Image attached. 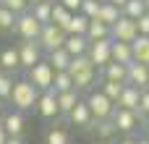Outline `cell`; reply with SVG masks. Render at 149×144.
Wrapping results in <instances>:
<instances>
[{"instance_id": "obj_18", "label": "cell", "mask_w": 149, "mask_h": 144, "mask_svg": "<svg viewBox=\"0 0 149 144\" xmlns=\"http://www.w3.org/2000/svg\"><path fill=\"white\" fill-rule=\"evenodd\" d=\"M71 58H73V55H71L65 47H58V50H50V52H47V60H50V66H52L55 71H68Z\"/></svg>"}, {"instance_id": "obj_1", "label": "cell", "mask_w": 149, "mask_h": 144, "mask_svg": "<svg viewBox=\"0 0 149 144\" xmlns=\"http://www.w3.org/2000/svg\"><path fill=\"white\" fill-rule=\"evenodd\" d=\"M37 97H39V89L29 79H18V81H13V89H10L8 100L16 105V110H31L37 105Z\"/></svg>"}, {"instance_id": "obj_35", "label": "cell", "mask_w": 149, "mask_h": 144, "mask_svg": "<svg viewBox=\"0 0 149 144\" xmlns=\"http://www.w3.org/2000/svg\"><path fill=\"white\" fill-rule=\"evenodd\" d=\"M47 144H71V142H68V134L63 129H50L47 131Z\"/></svg>"}, {"instance_id": "obj_7", "label": "cell", "mask_w": 149, "mask_h": 144, "mask_svg": "<svg viewBox=\"0 0 149 144\" xmlns=\"http://www.w3.org/2000/svg\"><path fill=\"white\" fill-rule=\"evenodd\" d=\"M139 34L136 29V18H128V16H118V21L110 26V39H118V42H134Z\"/></svg>"}, {"instance_id": "obj_47", "label": "cell", "mask_w": 149, "mask_h": 144, "mask_svg": "<svg viewBox=\"0 0 149 144\" xmlns=\"http://www.w3.org/2000/svg\"><path fill=\"white\" fill-rule=\"evenodd\" d=\"M144 89H149V79H147V87H144Z\"/></svg>"}, {"instance_id": "obj_26", "label": "cell", "mask_w": 149, "mask_h": 144, "mask_svg": "<svg viewBox=\"0 0 149 144\" xmlns=\"http://www.w3.org/2000/svg\"><path fill=\"white\" fill-rule=\"evenodd\" d=\"M86 26H89V18H86L81 10H76V13L71 16L68 26H65V34H86Z\"/></svg>"}, {"instance_id": "obj_28", "label": "cell", "mask_w": 149, "mask_h": 144, "mask_svg": "<svg viewBox=\"0 0 149 144\" xmlns=\"http://www.w3.org/2000/svg\"><path fill=\"white\" fill-rule=\"evenodd\" d=\"M55 92H65V89H73V79L68 71H55V79H52V87Z\"/></svg>"}, {"instance_id": "obj_45", "label": "cell", "mask_w": 149, "mask_h": 144, "mask_svg": "<svg viewBox=\"0 0 149 144\" xmlns=\"http://www.w3.org/2000/svg\"><path fill=\"white\" fill-rule=\"evenodd\" d=\"M37 3H42V0H29V5H37Z\"/></svg>"}, {"instance_id": "obj_14", "label": "cell", "mask_w": 149, "mask_h": 144, "mask_svg": "<svg viewBox=\"0 0 149 144\" xmlns=\"http://www.w3.org/2000/svg\"><path fill=\"white\" fill-rule=\"evenodd\" d=\"M102 71V79H110V81H120V84H126V79H128V66L126 63H118V60H110L105 68H100Z\"/></svg>"}, {"instance_id": "obj_16", "label": "cell", "mask_w": 149, "mask_h": 144, "mask_svg": "<svg viewBox=\"0 0 149 144\" xmlns=\"http://www.w3.org/2000/svg\"><path fill=\"white\" fill-rule=\"evenodd\" d=\"M63 47H65L71 55H84V52L89 50V39H86V34H65Z\"/></svg>"}, {"instance_id": "obj_8", "label": "cell", "mask_w": 149, "mask_h": 144, "mask_svg": "<svg viewBox=\"0 0 149 144\" xmlns=\"http://www.w3.org/2000/svg\"><path fill=\"white\" fill-rule=\"evenodd\" d=\"M110 45H113V39H110V37L89 42V50H86V55H89V60L94 63V68H97V71H100V68H105V66L113 60V58H110Z\"/></svg>"}, {"instance_id": "obj_19", "label": "cell", "mask_w": 149, "mask_h": 144, "mask_svg": "<svg viewBox=\"0 0 149 144\" xmlns=\"http://www.w3.org/2000/svg\"><path fill=\"white\" fill-rule=\"evenodd\" d=\"M3 129H5L8 136H21L24 134V115H21V110L18 113H8L3 118Z\"/></svg>"}, {"instance_id": "obj_42", "label": "cell", "mask_w": 149, "mask_h": 144, "mask_svg": "<svg viewBox=\"0 0 149 144\" xmlns=\"http://www.w3.org/2000/svg\"><path fill=\"white\" fill-rule=\"evenodd\" d=\"M107 3H113V5H118V8H123V5H126V0H107Z\"/></svg>"}, {"instance_id": "obj_31", "label": "cell", "mask_w": 149, "mask_h": 144, "mask_svg": "<svg viewBox=\"0 0 149 144\" xmlns=\"http://www.w3.org/2000/svg\"><path fill=\"white\" fill-rule=\"evenodd\" d=\"M100 89H102V92L115 102L118 94H120V89H123V84H120V81H110V79H102V87H100Z\"/></svg>"}, {"instance_id": "obj_38", "label": "cell", "mask_w": 149, "mask_h": 144, "mask_svg": "<svg viewBox=\"0 0 149 144\" xmlns=\"http://www.w3.org/2000/svg\"><path fill=\"white\" fill-rule=\"evenodd\" d=\"M136 29H139V34H149V10H144L136 18Z\"/></svg>"}, {"instance_id": "obj_3", "label": "cell", "mask_w": 149, "mask_h": 144, "mask_svg": "<svg viewBox=\"0 0 149 144\" xmlns=\"http://www.w3.org/2000/svg\"><path fill=\"white\" fill-rule=\"evenodd\" d=\"M86 105H89V110H92L94 121H100V118H110V115H113V110H115V102H113V100H110V97H107L102 89L89 92Z\"/></svg>"}, {"instance_id": "obj_41", "label": "cell", "mask_w": 149, "mask_h": 144, "mask_svg": "<svg viewBox=\"0 0 149 144\" xmlns=\"http://www.w3.org/2000/svg\"><path fill=\"white\" fill-rule=\"evenodd\" d=\"M5 139H8V134H5V129H3V123H0V144H5Z\"/></svg>"}, {"instance_id": "obj_27", "label": "cell", "mask_w": 149, "mask_h": 144, "mask_svg": "<svg viewBox=\"0 0 149 144\" xmlns=\"http://www.w3.org/2000/svg\"><path fill=\"white\" fill-rule=\"evenodd\" d=\"M31 13L39 24H50V16H52V0H42L37 5H31Z\"/></svg>"}, {"instance_id": "obj_40", "label": "cell", "mask_w": 149, "mask_h": 144, "mask_svg": "<svg viewBox=\"0 0 149 144\" xmlns=\"http://www.w3.org/2000/svg\"><path fill=\"white\" fill-rule=\"evenodd\" d=\"M5 144H24V139H21V136H8Z\"/></svg>"}, {"instance_id": "obj_17", "label": "cell", "mask_w": 149, "mask_h": 144, "mask_svg": "<svg viewBox=\"0 0 149 144\" xmlns=\"http://www.w3.org/2000/svg\"><path fill=\"white\" fill-rule=\"evenodd\" d=\"M110 58L113 60H118V63H131L134 60V52H131V42H118V39H113V45H110Z\"/></svg>"}, {"instance_id": "obj_4", "label": "cell", "mask_w": 149, "mask_h": 144, "mask_svg": "<svg viewBox=\"0 0 149 144\" xmlns=\"http://www.w3.org/2000/svg\"><path fill=\"white\" fill-rule=\"evenodd\" d=\"M37 42H39V47L47 50V52H50V50H58V47H63V42H65V29H60V26H55V24H42Z\"/></svg>"}, {"instance_id": "obj_49", "label": "cell", "mask_w": 149, "mask_h": 144, "mask_svg": "<svg viewBox=\"0 0 149 144\" xmlns=\"http://www.w3.org/2000/svg\"><path fill=\"white\" fill-rule=\"evenodd\" d=\"M0 110H3V100H0Z\"/></svg>"}, {"instance_id": "obj_34", "label": "cell", "mask_w": 149, "mask_h": 144, "mask_svg": "<svg viewBox=\"0 0 149 144\" xmlns=\"http://www.w3.org/2000/svg\"><path fill=\"white\" fill-rule=\"evenodd\" d=\"M100 3H102V0H81V8H79V10H81L86 18H94L97 10H100Z\"/></svg>"}, {"instance_id": "obj_5", "label": "cell", "mask_w": 149, "mask_h": 144, "mask_svg": "<svg viewBox=\"0 0 149 144\" xmlns=\"http://www.w3.org/2000/svg\"><path fill=\"white\" fill-rule=\"evenodd\" d=\"M110 121H113L115 131H120V134H134L139 129V123H141L139 113L136 110H126V108H115L113 115H110Z\"/></svg>"}, {"instance_id": "obj_48", "label": "cell", "mask_w": 149, "mask_h": 144, "mask_svg": "<svg viewBox=\"0 0 149 144\" xmlns=\"http://www.w3.org/2000/svg\"><path fill=\"white\" fill-rule=\"evenodd\" d=\"M3 73H5V71H3V68H0V76H3Z\"/></svg>"}, {"instance_id": "obj_23", "label": "cell", "mask_w": 149, "mask_h": 144, "mask_svg": "<svg viewBox=\"0 0 149 144\" xmlns=\"http://www.w3.org/2000/svg\"><path fill=\"white\" fill-rule=\"evenodd\" d=\"M71 79H73V89H79V92L92 89V84L97 81V68H86V71H81V73L71 76Z\"/></svg>"}, {"instance_id": "obj_30", "label": "cell", "mask_w": 149, "mask_h": 144, "mask_svg": "<svg viewBox=\"0 0 149 144\" xmlns=\"http://www.w3.org/2000/svg\"><path fill=\"white\" fill-rule=\"evenodd\" d=\"M16 16H18V13H13L10 8L0 5V29H3V31H13V26H16Z\"/></svg>"}, {"instance_id": "obj_43", "label": "cell", "mask_w": 149, "mask_h": 144, "mask_svg": "<svg viewBox=\"0 0 149 144\" xmlns=\"http://www.w3.org/2000/svg\"><path fill=\"white\" fill-rule=\"evenodd\" d=\"M118 144H136V139H123V142H118Z\"/></svg>"}, {"instance_id": "obj_11", "label": "cell", "mask_w": 149, "mask_h": 144, "mask_svg": "<svg viewBox=\"0 0 149 144\" xmlns=\"http://www.w3.org/2000/svg\"><path fill=\"white\" fill-rule=\"evenodd\" d=\"M139 87L134 84H123L118 100H115V108H126V110H139Z\"/></svg>"}, {"instance_id": "obj_21", "label": "cell", "mask_w": 149, "mask_h": 144, "mask_svg": "<svg viewBox=\"0 0 149 144\" xmlns=\"http://www.w3.org/2000/svg\"><path fill=\"white\" fill-rule=\"evenodd\" d=\"M71 16H73V10H68L63 3L52 0V16H50V24H55V26L65 29V26H68V21H71Z\"/></svg>"}, {"instance_id": "obj_29", "label": "cell", "mask_w": 149, "mask_h": 144, "mask_svg": "<svg viewBox=\"0 0 149 144\" xmlns=\"http://www.w3.org/2000/svg\"><path fill=\"white\" fill-rule=\"evenodd\" d=\"M144 10H147L144 0H126V5L120 8V13H123V16H128V18H139Z\"/></svg>"}, {"instance_id": "obj_10", "label": "cell", "mask_w": 149, "mask_h": 144, "mask_svg": "<svg viewBox=\"0 0 149 144\" xmlns=\"http://www.w3.org/2000/svg\"><path fill=\"white\" fill-rule=\"evenodd\" d=\"M34 108L39 110L42 118H55V115H60V108H58V92H55V89H45V92H39Z\"/></svg>"}, {"instance_id": "obj_22", "label": "cell", "mask_w": 149, "mask_h": 144, "mask_svg": "<svg viewBox=\"0 0 149 144\" xmlns=\"http://www.w3.org/2000/svg\"><path fill=\"white\" fill-rule=\"evenodd\" d=\"M105 37H110V26H107V24H102L100 18H89L86 39H89V42H94V39H105Z\"/></svg>"}, {"instance_id": "obj_20", "label": "cell", "mask_w": 149, "mask_h": 144, "mask_svg": "<svg viewBox=\"0 0 149 144\" xmlns=\"http://www.w3.org/2000/svg\"><path fill=\"white\" fill-rule=\"evenodd\" d=\"M118 16H120V8H118V5H113V3H107V0H102V3H100V10H97V16H94V18H100L102 24L113 26V24L118 21Z\"/></svg>"}, {"instance_id": "obj_9", "label": "cell", "mask_w": 149, "mask_h": 144, "mask_svg": "<svg viewBox=\"0 0 149 144\" xmlns=\"http://www.w3.org/2000/svg\"><path fill=\"white\" fill-rule=\"evenodd\" d=\"M18 60H21V68H31L37 60H42V47L37 39H24L18 47Z\"/></svg>"}, {"instance_id": "obj_15", "label": "cell", "mask_w": 149, "mask_h": 144, "mask_svg": "<svg viewBox=\"0 0 149 144\" xmlns=\"http://www.w3.org/2000/svg\"><path fill=\"white\" fill-rule=\"evenodd\" d=\"M131 52L136 63H147L149 66V34H136V39L131 42Z\"/></svg>"}, {"instance_id": "obj_13", "label": "cell", "mask_w": 149, "mask_h": 144, "mask_svg": "<svg viewBox=\"0 0 149 144\" xmlns=\"http://www.w3.org/2000/svg\"><path fill=\"white\" fill-rule=\"evenodd\" d=\"M68 118H71V123H73V126H81V129L92 126V121H94V115H92V110H89L86 100H84V102L79 100V102L73 105V110L68 113Z\"/></svg>"}, {"instance_id": "obj_44", "label": "cell", "mask_w": 149, "mask_h": 144, "mask_svg": "<svg viewBox=\"0 0 149 144\" xmlns=\"http://www.w3.org/2000/svg\"><path fill=\"white\" fill-rule=\"evenodd\" d=\"M136 144H149V139H136Z\"/></svg>"}, {"instance_id": "obj_24", "label": "cell", "mask_w": 149, "mask_h": 144, "mask_svg": "<svg viewBox=\"0 0 149 144\" xmlns=\"http://www.w3.org/2000/svg\"><path fill=\"white\" fill-rule=\"evenodd\" d=\"M79 102V89H65V92H58V108H60V113H71L73 110V105Z\"/></svg>"}, {"instance_id": "obj_33", "label": "cell", "mask_w": 149, "mask_h": 144, "mask_svg": "<svg viewBox=\"0 0 149 144\" xmlns=\"http://www.w3.org/2000/svg\"><path fill=\"white\" fill-rule=\"evenodd\" d=\"M113 134H115L113 121H110V118H100V121H97V136L107 139V136H113Z\"/></svg>"}, {"instance_id": "obj_2", "label": "cell", "mask_w": 149, "mask_h": 144, "mask_svg": "<svg viewBox=\"0 0 149 144\" xmlns=\"http://www.w3.org/2000/svg\"><path fill=\"white\" fill-rule=\"evenodd\" d=\"M29 71V81L39 89V92H45V89H50L52 87V79H55V68L50 66V60H37L31 68H26Z\"/></svg>"}, {"instance_id": "obj_6", "label": "cell", "mask_w": 149, "mask_h": 144, "mask_svg": "<svg viewBox=\"0 0 149 144\" xmlns=\"http://www.w3.org/2000/svg\"><path fill=\"white\" fill-rule=\"evenodd\" d=\"M39 29H42V24L34 18L31 10H24V13L16 16V26H13V31H16L21 39H37V37H39Z\"/></svg>"}, {"instance_id": "obj_36", "label": "cell", "mask_w": 149, "mask_h": 144, "mask_svg": "<svg viewBox=\"0 0 149 144\" xmlns=\"http://www.w3.org/2000/svg\"><path fill=\"white\" fill-rule=\"evenodd\" d=\"M0 5L10 8L13 13H24V10H29V0H0Z\"/></svg>"}, {"instance_id": "obj_32", "label": "cell", "mask_w": 149, "mask_h": 144, "mask_svg": "<svg viewBox=\"0 0 149 144\" xmlns=\"http://www.w3.org/2000/svg\"><path fill=\"white\" fill-rule=\"evenodd\" d=\"M139 118L141 121H149V89H141L139 92Z\"/></svg>"}, {"instance_id": "obj_12", "label": "cell", "mask_w": 149, "mask_h": 144, "mask_svg": "<svg viewBox=\"0 0 149 144\" xmlns=\"http://www.w3.org/2000/svg\"><path fill=\"white\" fill-rule=\"evenodd\" d=\"M147 79H149V66L147 63L131 60V63H128V79H126V84H134V87L144 89V87H147Z\"/></svg>"}, {"instance_id": "obj_39", "label": "cell", "mask_w": 149, "mask_h": 144, "mask_svg": "<svg viewBox=\"0 0 149 144\" xmlns=\"http://www.w3.org/2000/svg\"><path fill=\"white\" fill-rule=\"evenodd\" d=\"M58 3H63V5H65L68 10H73V13L81 8V0H58Z\"/></svg>"}, {"instance_id": "obj_37", "label": "cell", "mask_w": 149, "mask_h": 144, "mask_svg": "<svg viewBox=\"0 0 149 144\" xmlns=\"http://www.w3.org/2000/svg\"><path fill=\"white\" fill-rule=\"evenodd\" d=\"M10 89H13V79L8 73H3L0 76V100H8L10 97Z\"/></svg>"}, {"instance_id": "obj_46", "label": "cell", "mask_w": 149, "mask_h": 144, "mask_svg": "<svg viewBox=\"0 0 149 144\" xmlns=\"http://www.w3.org/2000/svg\"><path fill=\"white\" fill-rule=\"evenodd\" d=\"M144 5H147V10H149V0H144Z\"/></svg>"}, {"instance_id": "obj_25", "label": "cell", "mask_w": 149, "mask_h": 144, "mask_svg": "<svg viewBox=\"0 0 149 144\" xmlns=\"http://www.w3.org/2000/svg\"><path fill=\"white\" fill-rule=\"evenodd\" d=\"M0 68L3 71H16L21 68V60H18V50L16 47H5L0 52Z\"/></svg>"}]
</instances>
